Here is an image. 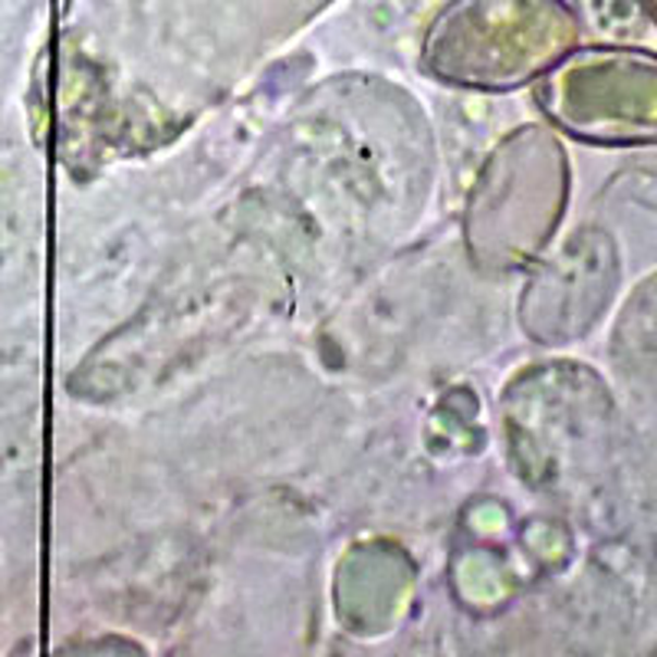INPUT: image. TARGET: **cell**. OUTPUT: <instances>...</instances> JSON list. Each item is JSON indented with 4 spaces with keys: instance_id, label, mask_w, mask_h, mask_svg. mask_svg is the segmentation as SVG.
Instances as JSON below:
<instances>
[{
    "instance_id": "6da1fadb",
    "label": "cell",
    "mask_w": 657,
    "mask_h": 657,
    "mask_svg": "<svg viewBox=\"0 0 657 657\" xmlns=\"http://www.w3.org/2000/svg\"><path fill=\"white\" fill-rule=\"evenodd\" d=\"M565 0H454L424 40V66L451 86L503 93L549 73L579 44Z\"/></svg>"
},
{
    "instance_id": "7a4b0ae2",
    "label": "cell",
    "mask_w": 657,
    "mask_h": 657,
    "mask_svg": "<svg viewBox=\"0 0 657 657\" xmlns=\"http://www.w3.org/2000/svg\"><path fill=\"white\" fill-rule=\"evenodd\" d=\"M569 158L539 125L513 132L484 165L467 204V247L484 270H520L543 254L569 204Z\"/></svg>"
},
{
    "instance_id": "3957f363",
    "label": "cell",
    "mask_w": 657,
    "mask_h": 657,
    "mask_svg": "<svg viewBox=\"0 0 657 657\" xmlns=\"http://www.w3.org/2000/svg\"><path fill=\"white\" fill-rule=\"evenodd\" d=\"M536 102L585 145H657V53L608 44L565 53L543 73Z\"/></svg>"
},
{
    "instance_id": "277c9868",
    "label": "cell",
    "mask_w": 657,
    "mask_h": 657,
    "mask_svg": "<svg viewBox=\"0 0 657 657\" xmlns=\"http://www.w3.org/2000/svg\"><path fill=\"white\" fill-rule=\"evenodd\" d=\"M618 251L601 228H582L530 280L520 306L523 329L543 345L582 339L618 290Z\"/></svg>"
},
{
    "instance_id": "5b68a950",
    "label": "cell",
    "mask_w": 657,
    "mask_h": 657,
    "mask_svg": "<svg viewBox=\"0 0 657 657\" xmlns=\"http://www.w3.org/2000/svg\"><path fill=\"white\" fill-rule=\"evenodd\" d=\"M641 8H644V17L657 27V0H641Z\"/></svg>"
}]
</instances>
